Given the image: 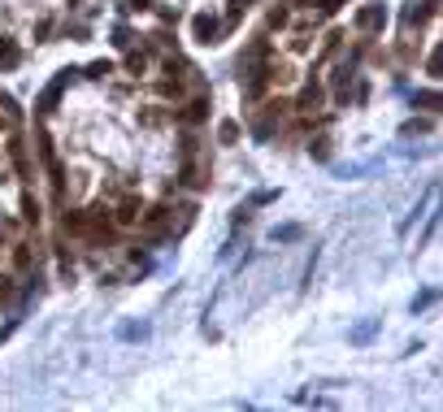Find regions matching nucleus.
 <instances>
[{
    "label": "nucleus",
    "mask_w": 443,
    "mask_h": 412,
    "mask_svg": "<svg viewBox=\"0 0 443 412\" xmlns=\"http://www.w3.org/2000/svg\"><path fill=\"white\" fill-rule=\"evenodd\" d=\"M109 5L118 18L161 26L187 48L218 53L243 30V22L257 13L261 0H109Z\"/></svg>",
    "instance_id": "5"
},
{
    "label": "nucleus",
    "mask_w": 443,
    "mask_h": 412,
    "mask_svg": "<svg viewBox=\"0 0 443 412\" xmlns=\"http://www.w3.org/2000/svg\"><path fill=\"white\" fill-rule=\"evenodd\" d=\"M391 87H404L408 105L435 118L439 109V0H404L387 30Z\"/></svg>",
    "instance_id": "6"
},
{
    "label": "nucleus",
    "mask_w": 443,
    "mask_h": 412,
    "mask_svg": "<svg viewBox=\"0 0 443 412\" xmlns=\"http://www.w3.org/2000/svg\"><path fill=\"white\" fill-rule=\"evenodd\" d=\"M48 256L61 283L126 287L178 247L218 174V91L161 26L113 18L26 109Z\"/></svg>",
    "instance_id": "1"
},
{
    "label": "nucleus",
    "mask_w": 443,
    "mask_h": 412,
    "mask_svg": "<svg viewBox=\"0 0 443 412\" xmlns=\"http://www.w3.org/2000/svg\"><path fill=\"white\" fill-rule=\"evenodd\" d=\"M48 269V217L26 105L0 87V325L18 321V312L44 291Z\"/></svg>",
    "instance_id": "3"
},
{
    "label": "nucleus",
    "mask_w": 443,
    "mask_h": 412,
    "mask_svg": "<svg viewBox=\"0 0 443 412\" xmlns=\"http://www.w3.org/2000/svg\"><path fill=\"white\" fill-rule=\"evenodd\" d=\"M231 57L235 109L266 152L331 161L391 87L387 0H261Z\"/></svg>",
    "instance_id": "2"
},
{
    "label": "nucleus",
    "mask_w": 443,
    "mask_h": 412,
    "mask_svg": "<svg viewBox=\"0 0 443 412\" xmlns=\"http://www.w3.org/2000/svg\"><path fill=\"white\" fill-rule=\"evenodd\" d=\"M109 0H0V74L96 35Z\"/></svg>",
    "instance_id": "4"
}]
</instances>
